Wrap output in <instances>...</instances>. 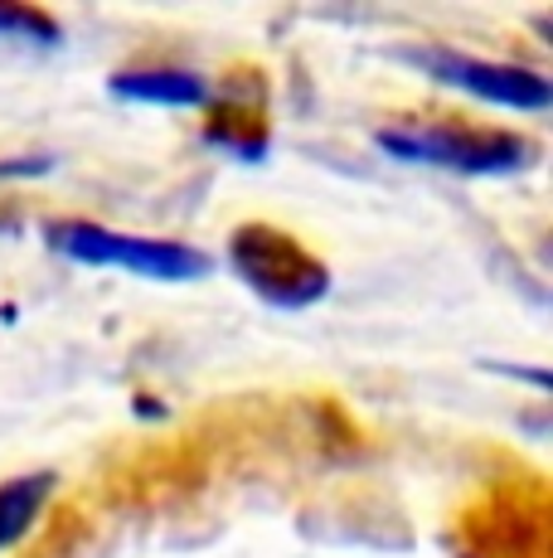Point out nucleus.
<instances>
[{"label":"nucleus","instance_id":"1","mask_svg":"<svg viewBox=\"0 0 553 558\" xmlns=\"http://www.w3.org/2000/svg\"><path fill=\"white\" fill-rule=\"evenodd\" d=\"M379 146L393 160L413 166H442L456 175H515L534 166V142L495 126H462V122H403L384 126Z\"/></svg>","mask_w":553,"mask_h":558},{"label":"nucleus","instance_id":"2","mask_svg":"<svg viewBox=\"0 0 553 558\" xmlns=\"http://www.w3.org/2000/svg\"><path fill=\"white\" fill-rule=\"evenodd\" d=\"M45 239L69 263L116 267V272H136V277H151V282H195V277L209 272V257L199 248H185V243H170V239H142V233H116L88 219L49 223Z\"/></svg>","mask_w":553,"mask_h":558},{"label":"nucleus","instance_id":"3","mask_svg":"<svg viewBox=\"0 0 553 558\" xmlns=\"http://www.w3.org/2000/svg\"><path fill=\"white\" fill-rule=\"evenodd\" d=\"M229 263L262 302L282 306V311H306L325 296V267L316 263L302 243L286 229L272 223H243L229 239Z\"/></svg>","mask_w":553,"mask_h":558},{"label":"nucleus","instance_id":"4","mask_svg":"<svg viewBox=\"0 0 553 558\" xmlns=\"http://www.w3.org/2000/svg\"><path fill=\"white\" fill-rule=\"evenodd\" d=\"M408 63H418L432 83L456 88L476 102L509 107V112H544L553 102V88L544 73L519 69V63H495V59H471V53L456 49H413L403 53Z\"/></svg>","mask_w":553,"mask_h":558},{"label":"nucleus","instance_id":"5","mask_svg":"<svg viewBox=\"0 0 553 558\" xmlns=\"http://www.w3.org/2000/svg\"><path fill=\"white\" fill-rule=\"evenodd\" d=\"M112 98L146 107H205L209 83L185 69H122L112 73Z\"/></svg>","mask_w":553,"mask_h":558},{"label":"nucleus","instance_id":"6","mask_svg":"<svg viewBox=\"0 0 553 558\" xmlns=\"http://www.w3.org/2000/svg\"><path fill=\"white\" fill-rule=\"evenodd\" d=\"M49 490H54V476H20L0 486V549L20 544L29 534V524L39 520Z\"/></svg>","mask_w":553,"mask_h":558},{"label":"nucleus","instance_id":"7","mask_svg":"<svg viewBox=\"0 0 553 558\" xmlns=\"http://www.w3.org/2000/svg\"><path fill=\"white\" fill-rule=\"evenodd\" d=\"M0 35H25V39L45 45V39L54 35V20L35 15V10H20V5H0Z\"/></svg>","mask_w":553,"mask_h":558}]
</instances>
